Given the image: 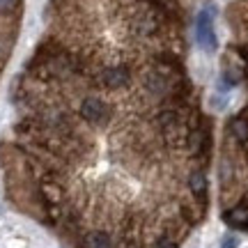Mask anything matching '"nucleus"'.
I'll list each match as a JSON object with an SVG mask.
<instances>
[{
    "label": "nucleus",
    "instance_id": "f257e3e1",
    "mask_svg": "<svg viewBox=\"0 0 248 248\" xmlns=\"http://www.w3.org/2000/svg\"><path fill=\"white\" fill-rule=\"evenodd\" d=\"M23 14V0H0V71L14 48Z\"/></svg>",
    "mask_w": 248,
    "mask_h": 248
},
{
    "label": "nucleus",
    "instance_id": "f03ea898",
    "mask_svg": "<svg viewBox=\"0 0 248 248\" xmlns=\"http://www.w3.org/2000/svg\"><path fill=\"white\" fill-rule=\"evenodd\" d=\"M184 191L195 202H200L207 207L209 202V179H207V168L200 166H191L184 175Z\"/></svg>",
    "mask_w": 248,
    "mask_h": 248
},
{
    "label": "nucleus",
    "instance_id": "7ed1b4c3",
    "mask_svg": "<svg viewBox=\"0 0 248 248\" xmlns=\"http://www.w3.org/2000/svg\"><path fill=\"white\" fill-rule=\"evenodd\" d=\"M195 42L198 46L207 51V53H214L216 46H218V39H216V30H214V16L212 9H200L195 14Z\"/></svg>",
    "mask_w": 248,
    "mask_h": 248
},
{
    "label": "nucleus",
    "instance_id": "20e7f679",
    "mask_svg": "<svg viewBox=\"0 0 248 248\" xmlns=\"http://www.w3.org/2000/svg\"><path fill=\"white\" fill-rule=\"evenodd\" d=\"M223 221L228 223L230 228L241 232H248V204L244 202H234L230 207L223 209Z\"/></svg>",
    "mask_w": 248,
    "mask_h": 248
},
{
    "label": "nucleus",
    "instance_id": "39448f33",
    "mask_svg": "<svg viewBox=\"0 0 248 248\" xmlns=\"http://www.w3.org/2000/svg\"><path fill=\"white\" fill-rule=\"evenodd\" d=\"M221 248H239V237L237 234H225L221 241Z\"/></svg>",
    "mask_w": 248,
    "mask_h": 248
}]
</instances>
